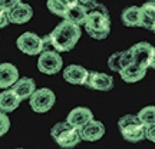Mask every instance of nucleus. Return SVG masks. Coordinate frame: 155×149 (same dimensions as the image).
<instances>
[{
	"label": "nucleus",
	"instance_id": "nucleus-22",
	"mask_svg": "<svg viewBox=\"0 0 155 149\" xmlns=\"http://www.w3.org/2000/svg\"><path fill=\"white\" fill-rule=\"evenodd\" d=\"M121 20L128 28H139V6H129L124 9Z\"/></svg>",
	"mask_w": 155,
	"mask_h": 149
},
{
	"label": "nucleus",
	"instance_id": "nucleus-16",
	"mask_svg": "<svg viewBox=\"0 0 155 149\" xmlns=\"http://www.w3.org/2000/svg\"><path fill=\"white\" fill-rule=\"evenodd\" d=\"M79 133H81V139L82 141L96 142L101 138H104V135H105V125L99 121H92L85 128H82L79 131Z\"/></svg>",
	"mask_w": 155,
	"mask_h": 149
},
{
	"label": "nucleus",
	"instance_id": "nucleus-10",
	"mask_svg": "<svg viewBox=\"0 0 155 149\" xmlns=\"http://www.w3.org/2000/svg\"><path fill=\"white\" fill-rule=\"evenodd\" d=\"M94 119V113L89 108H85V106H78V108H73L72 111L69 112V115L66 118V122L71 123L73 128H76L78 131H81L82 128H85L88 123H91Z\"/></svg>",
	"mask_w": 155,
	"mask_h": 149
},
{
	"label": "nucleus",
	"instance_id": "nucleus-2",
	"mask_svg": "<svg viewBox=\"0 0 155 149\" xmlns=\"http://www.w3.org/2000/svg\"><path fill=\"white\" fill-rule=\"evenodd\" d=\"M85 6L86 10V20H85V29L91 37L96 40H104L111 33V17L106 6L102 3H88Z\"/></svg>",
	"mask_w": 155,
	"mask_h": 149
},
{
	"label": "nucleus",
	"instance_id": "nucleus-27",
	"mask_svg": "<svg viewBox=\"0 0 155 149\" xmlns=\"http://www.w3.org/2000/svg\"><path fill=\"white\" fill-rule=\"evenodd\" d=\"M145 138L151 141L152 144H155V126H151L147 129V135H145Z\"/></svg>",
	"mask_w": 155,
	"mask_h": 149
},
{
	"label": "nucleus",
	"instance_id": "nucleus-6",
	"mask_svg": "<svg viewBox=\"0 0 155 149\" xmlns=\"http://www.w3.org/2000/svg\"><path fill=\"white\" fill-rule=\"evenodd\" d=\"M55 103H56V95L49 88L36 89V92L29 99V105L32 108V111L36 112V113L49 112L55 106Z\"/></svg>",
	"mask_w": 155,
	"mask_h": 149
},
{
	"label": "nucleus",
	"instance_id": "nucleus-11",
	"mask_svg": "<svg viewBox=\"0 0 155 149\" xmlns=\"http://www.w3.org/2000/svg\"><path fill=\"white\" fill-rule=\"evenodd\" d=\"M20 79L19 70L12 63H0V89H10Z\"/></svg>",
	"mask_w": 155,
	"mask_h": 149
},
{
	"label": "nucleus",
	"instance_id": "nucleus-23",
	"mask_svg": "<svg viewBox=\"0 0 155 149\" xmlns=\"http://www.w3.org/2000/svg\"><path fill=\"white\" fill-rule=\"evenodd\" d=\"M137 116L147 129L151 126H155V106H145L138 112Z\"/></svg>",
	"mask_w": 155,
	"mask_h": 149
},
{
	"label": "nucleus",
	"instance_id": "nucleus-21",
	"mask_svg": "<svg viewBox=\"0 0 155 149\" xmlns=\"http://www.w3.org/2000/svg\"><path fill=\"white\" fill-rule=\"evenodd\" d=\"M63 20H68V22L73 23V24H76L79 28L83 26V24H85V20H86V10H85V6L81 5V3L72 6V7L66 11Z\"/></svg>",
	"mask_w": 155,
	"mask_h": 149
},
{
	"label": "nucleus",
	"instance_id": "nucleus-17",
	"mask_svg": "<svg viewBox=\"0 0 155 149\" xmlns=\"http://www.w3.org/2000/svg\"><path fill=\"white\" fill-rule=\"evenodd\" d=\"M33 17V9L28 3H19L9 11V20L15 24H25Z\"/></svg>",
	"mask_w": 155,
	"mask_h": 149
},
{
	"label": "nucleus",
	"instance_id": "nucleus-31",
	"mask_svg": "<svg viewBox=\"0 0 155 149\" xmlns=\"http://www.w3.org/2000/svg\"><path fill=\"white\" fill-rule=\"evenodd\" d=\"M154 2H155V0H154ZM154 33H155V30H154Z\"/></svg>",
	"mask_w": 155,
	"mask_h": 149
},
{
	"label": "nucleus",
	"instance_id": "nucleus-7",
	"mask_svg": "<svg viewBox=\"0 0 155 149\" xmlns=\"http://www.w3.org/2000/svg\"><path fill=\"white\" fill-rule=\"evenodd\" d=\"M63 67V59L61 53H58L55 50H45L39 55L38 59V69L43 75H56L59 73Z\"/></svg>",
	"mask_w": 155,
	"mask_h": 149
},
{
	"label": "nucleus",
	"instance_id": "nucleus-8",
	"mask_svg": "<svg viewBox=\"0 0 155 149\" xmlns=\"http://www.w3.org/2000/svg\"><path fill=\"white\" fill-rule=\"evenodd\" d=\"M131 53H132V62L137 63L138 66L148 69L151 65V59H152V53H154V46L148 42H139V43L134 44L129 47Z\"/></svg>",
	"mask_w": 155,
	"mask_h": 149
},
{
	"label": "nucleus",
	"instance_id": "nucleus-5",
	"mask_svg": "<svg viewBox=\"0 0 155 149\" xmlns=\"http://www.w3.org/2000/svg\"><path fill=\"white\" fill-rule=\"evenodd\" d=\"M17 49L29 56H39L45 52V39L33 32H25L16 40Z\"/></svg>",
	"mask_w": 155,
	"mask_h": 149
},
{
	"label": "nucleus",
	"instance_id": "nucleus-1",
	"mask_svg": "<svg viewBox=\"0 0 155 149\" xmlns=\"http://www.w3.org/2000/svg\"><path fill=\"white\" fill-rule=\"evenodd\" d=\"M82 36L79 26L63 20L56 26L48 36H45V50H55L58 53L69 52L78 44Z\"/></svg>",
	"mask_w": 155,
	"mask_h": 149
},
{
	"label": "nucleus",
	"instance_id": "nucleus-28",
	"mask_svg": "<svg viewBox=\"0 0 155 149\" xmlns=\"http://www.w3.org/2000/svg\"><path fill=\"white\" fill-rule=\"evenodd\" d=\"M150 67H152L155 70V47H154V53H152V59H151V65H150Z\"/></svg>",
	"mask_w": 155,
	"mask_h": 149
},
{
	"label": "nucleus",
	"instance_id": "nucleus-9",
	"mask_svg": "<svg viewBox=\"0 0 155 149\" xmlns=\"http://www.w3.org/2000/svg\"><path fill=\"white\" fill-rule=\"evenodd\" d=\"M83 86L92 89V90L108 92V90H112V88H114V77L104 72H89Z\"/></svg>",
	"mask_w": 155,
	"mask_h": 149
},
{
	"label": "nucleus",
	"instance_id": "nucleus-15",
	"mask_svg": "<svg viewBox=\"0 0 155 149\" xmlns=\"http://www.w3.org/2000/svg\"><path fill=\"white\" fill-rule=\"evenodd\" d=\"M131 63H132L131 49L116 52V53L109 56V59H108V67L111 69L112 72H116V73H121V70H124Z\"/></svg>",
	"mask_w": 155,
	"mask_h": 149
},
{
	"label": "nucleus",
	"instance_id": "nucleus-3",
	"mask_svg": "<svg viewBox=\"0 0 155 149\" xmlns=\"http://www.w3.org/2000/svg\"><path fill=\"white\" fill-rule=\"evenodd\" d=\"M50 138L55 141V144H58V146L63 149L75 148L82 141L79 131L76 128H73L71 123H68L66 121L58 122L50 128Z\"/></svg>",
	"mask_w": 155,
	"mask_h": 149
},
{
	"label": "nucleus",
	"instance_id": "nucleus-13",
	"mask_svg": "<svg viewBox=\"0 0 155 149\" xmlns=\"http://www.w3.org/2000/svg\"><path fill=\"white\" fill-rule=\"evenodd\" d=\"M89 72L81 65H69L63 69V79L71 85H85Z\"/></svg>",
	"mask_w": 155,
	"mask_h": 149
},
{
	"label": "nucleus",
	"instance_id": "nucleus-19",
	"mask_svg": "<svg viewBox=\"0 0 155 149\" xmlns=\"http://www.w3.org/2000/svg\"><path fill=\"white\" fill-rule=\"evenodd\" d=\"M121 79L124 82L127 83H135V82H139V80H142L147 75V69L144 67L138 66L137 63H131V65H128L124 70H121Z\"/></svg>",
	"mask_w": 155,
	"mask_h": 149
},
{
	"label": "nucleus",
	"instance_id": "nucleus-12",
	"mask_svg": "<svg viewBox=\"0 0 155 149\" xmlns=\"http://www.w3.org/2000/svg\"><path fill=\"white\" fill-rule=\"evenodd\" d=\"M139 28L155 30V2L150 0L139 6Z\"/></svg>",
	"mask_w": 155,
	"mask_h": 149
},
{
	"label": "nucleus",
	"instance_id": "nucleus-20",
	"mask_svg": "<svg viewBox=\"0 0 155 149\" xmlns=\"http://www.w3.org/2000/svg\"><path fill=\"white\" fill-rule=\"evenodd\" d=\"M75 5H78V0H48L46 2V6L50 13H53L55 16H59L62 19L65 17L66 11Z\"/></svg>",
	"mask_w": 155,
	"mask_h": 149
},
{
	"label": "nucleus",
	"instance_id": "nucleus-24",
	"mask_svg": "<svg viewBox=\"0 0 155 149\" xmlns=\"http://www.w3.org/2000/svg\"><path fill=\"white\" fill-rule=\"evenodd\" d=\"M9 129H10V119H9V116H7V113L0 112V138L5 136L6 133L9 132Z\"/></svg>",
	"mask_w": 155,
	"mask_h": 149
},
{
	"label": "nucleus",
	"instance_id": "nucleus-25",
	"mask_svg": "<svg viewBox=\"0 0 155 149\" xmlns=\"http://www.w3.org/2000/svg\"><path fill=\"white\" fill-rule=\"evenodd\" d=\"M19 3H22V0H0V9H3L6 11H10Z\"/></svg>",
	"mask_w": 155,
	"mask_h": 149
},
{
	"label": "nucleus",
	"instance_id": "nucleus-18",
	"mask_svg": "<svg viewBox=\"0 0 155 149\" xmlns=\"http://www.w3.org/2000/svg\"><path fill=\"white\" fill-rule=\"evenodd\" d=\"M20 105V99L17 98L12 89H6L0 93V112L3 113H10L16 111Z\"/></svg>",
	"mask_w": 155,
	"mask_h": 149
},
{
	"label": "nucleus",
	"instance_id": "nucleus-30",
	"mask_svg": "<svg viewBox=\"0 0 155 149\" xmlns=\"http://www.w3.org/2000/svg\"><path fill=\"white\" fill-rule=\"evenodd\" d=\"M16 149H25V148H16Z\"/></svg>",
	"mask_w": 155,
	"mask_h": 149
},
{
	"label": "nucleus",
	"instance_id": "nucleus-14",
	"mask_svg": "<svg viewBox=\"0 0 155 149\" xmlns=\"http://www.w3.org/2000/svg\"><path fill=\"white\" fill-rule=\"evenodd\" d=\"M10 89L22 102L25 99H30V96L36 92V82L32 77H20Z\"/></svg>",
	"mask_w": 155,
	"mask_h": 149
},
{
	"label": "nucleus",
	"instance_id": "nucleus-29",
	"mask_svg": "<svg viewBox=\"0 0 155 149\" xmlns=\"http://www.w3.org/2000/svg\"><path fill=\"white\" fill-rule=\"evenodd\" d=\"M95 0H78V3H81V5H88V3H92Z\"/></svg>",
	"mask_w": 155,
	"mask_h": 149
},
{
	"label": "nucleus",
	"instance_id": "nucleus-4",
	"mask_svg": "<svg viewBox=\"0 0 155 149\" xmlns=\"http://www.w3.org/2000/svg\"><path fill=\"white\" fill-rule=\"evenodd\" d=\"M118 128L122 138L128 142H139L145 139L147 128L138 119L137 115H124L118 121Z\"/></svg>",
	"mask_w": 155,
	"mask_h": 149
},
{
	"label": "nucleus",
	"instance_id": "nucleus-26",
	"mask_svg": "<svg viewBox=\"0 0 155 149\" xmlns=\"http://www.w3.org/2000/svg\"><path fill=\"white\" fill-rule=\"evenodd\" d=\"M9 23H10V20H9V11L0 9V29H5Z\"/></svg>",
	"mask_w": 155,
	"mask_h": 149
}]
</instances>
